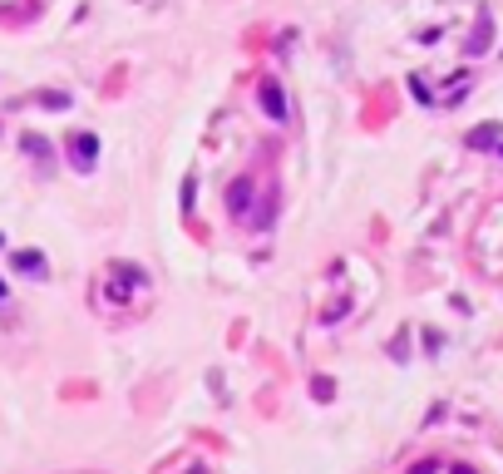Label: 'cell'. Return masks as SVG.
Returning a JSON list of instances; mask_svg holds the SVG:
<instances>
[{"label": "cell", "mask_w": 503, "mask_h": 474, "mask_svg": "<svg viewBox=\"0 0 503 474\" xmlns=\"http://www.w3.org/2000/svg\"><path fill=\"white\" fill-rule=\"evenodd\" d=\"M70 153H79V158H74L79 168H94V153H99V139H94V134H79V139L70 143Z\"/></svg>", "instance_id": "obj_3"}, {"label": "cell", "mask_w": 503, "mask_h": 474, "mask_svg": "<svg viewBox=\"0 0 503 474\" xmlns=\"http://www.w3.org/2000/svg\"><path fill=\"white\" fill-rule=\"evenodd\" d=\"M262 109L276 119V124H287L292 119V104H287V89L276 84V79H262Z\"/></svg>", "instance_id": "obj_2"}, {"label": "cell", "mask_w": 503, "mask_h": 474, "mask_svg": "<svg viewBox=\"0 0 503 474\" xmlns=\"http://www.w3.org/2000/svg\"><path fill=\"white\" fill-rule=\"evenodd\" d=\"M15 272H30V277H45V257H40V252H15Z\"/></svg>", "instance_id": "obj_4"}, {"label": "cell", "mask_w": 503, "mask_h": 474, "mask_svg": "<svg viewBox=\"0 0 503 474\" xmlns=\"http://www.w3.org/2000/svg\"><path fill=\"white\" fill-rule=\"evenodd\" d=\"M252 203H257V178H247V173L232 178V183H227V213H232L237 223H247V218H252Z\"/></svg>", "instance_id": "obj_1"}]
</instances>
